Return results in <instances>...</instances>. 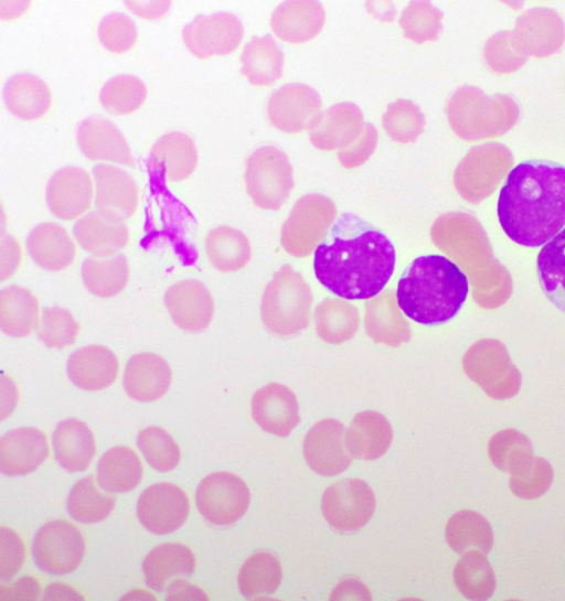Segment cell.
<instances>
[{
    "instance_id": "obj_34",
    "label": "cell",
    "mask_w": 565,
    "mask_h": 601,
    "mask_svg": "<svg viewBox=\"0 0 565 601\" xmlns=\"http://www.w3.org/2000/svg\"><path fill=\"white\" fill-rule=\"evenodd\" d=\"M40 307L28 289L11 286L0 292V328L13 337H24L39 325Z\"/></svg>"
},
{
    "instance_id": "obj_40",
    "label": "cell",
    "mask_w": 565,
    "mask_h": 601,
    "mask_svg": "<svg viewBox=\"0 0 565 601\" xmlns=\"http://www.w3.org/2000/svg\"><path fill=\"white\" fill-rule=\"evenodd\" d=\"M454 581L458 590L470 600H487L495 589L494 571L479 550H468L454 569Z\"/></svg>"
},
{
    "instance_id": "obj_44",
    "label": "cell",
    "mask_w": 565,
    "mask_h": 601,
    "mask_svg": "<svg viewBox=\"0 0 565 601\" xmlns=\"http://www.w3.org/2000/svg\"><path fill=\"white\" fill-rule=\"evenodd\" d=\"M147 97V87L137 76L118 75L107 81L99 93L105 110L115 115H129L138 110Z\"/></svg>"
},
{
    "instance_id": "obj_13",
    "label": "cell",
    "mask_w": 565,
    "mask_h": 601,
    "mask_svg": "<svg viewBox=\"0 0 565 601\" xmlns=\"http://www.w3.org/2000/svg\"><path fill=\"white\" fill-rule=\"evenodd\" d=\"M303 457L308 465L324 476L342 473L351 465L345 447L344 426L337 419L315 423L303 440Z\"/></svg>"
},
{
    "instance_id": "obj_8",
    "label": "cell",
    "mask_w": 565,
    "mask_h": 601,
    "mask_svg": "<svg viewBox=\"0 0 565 601\" xmlns=\"http://www.w3.org/2000/svg\"><path fill=\"white\" fill-rule=\"evenodd\" d=\"M250 494L246 483L231 472H214L198 485L196 507L214 525L234 524L246 513Z\"/></svg>"
},
{
    "instance_id": "obj_3",
    "label": "cell",
    "mask_w": 565,
    "mask_h": 601,
    "mask_svg": "<svg viewBox=\"0 0 565 601\" xmlns=\"http://www.w3.org/2000/svg\"><path fill=\"white\" fill-rule=\"evenodd\" d=\"M469 292L468 278L451 260L430 255L416 258L398 281L396 300L412 320L441 324L461 309Z\"/></svg>"
},
{
    "instance_id": "obj_54",
    "label": "cell",
    "mask_w": 565,
    "mask_h": 601,
    "mask_svg": "<svg viewBox=\"0 0 565 601\" xmlns=\"http://www.w3.org/2000/svg\"><path fill=\"white\" fill-rule=\"evenodd\" d=\"M330 599H363L371 600L369 588L355 578L342 580L333 590Z\"/></svg>"
},
{
    "instance_id": "obj_32",
    "label": "cell",
    "mask_w": 565,
    "mask_h": 601,
    "mask_svg": "<svg viewBox=\"0 0 565 601\" xmlns=\"http://www.w3.org/2000/svg\"><path fill=\"white\" fill-rule=\"evenodd\" d=\"M241 62V73L255 86H270L284 72V52L269 34L254 36L245 45Z\"/></svg>"
},
{
    "instance_id": "obj_51",
    "label": "cell",
    "mask_w": 565,
    "mask_h": 601,
    "mask_svg": "<svg viewBox=\"0 0 565 601\" xmlns=\"http://www.w3.org/2000/svg\"><path fill=\"white\" fill-rule=\"evenodd\" d=\"M0 578H12L22 567L25 558L24 545L20 536L12 529L0 527Z\"/></svg>"
},
{
    "instance_id": "obj_12",
    "label": "cell",
    "mask_w": 565,
    "mask_h": 601,
    "mask_svg": "<svg viewBox=\"0 0 565 601\" xmlns=\"http://www.w3.org/2000/svg\"><path fill=\"white\" fill-rule=\"evenodd\" d=\"M321 97L312 87L290 83L276 89L267 101L269 122L287 133L309 129L321 109Z\"/></svg>"
},
{
    "instance_id": "obj_49",
    "label": "cell",
    "mask_w": 565,
    "mask_h": 601,
    "mask_svg": "<svg viewBox=\"0 0 565 601\" xmlns=\"http://www.w3.org/2000/svg\"><path fill=\"white\" fill-rule=\"evenodd\" d=\"M97 33L104 47L118 54L132 49L138 37L135 22L121 12L105 15L99 22Z\"/></svg>"
},
{
    "instance_id": "obj_43",
    "label": "cell",
    "mask_w": 565,
    "mask_h": 601,
    "mask_svg": "<svg viewBox=\"0 0 565 601\" xmlns=\"http://www.w3.org/2000/svg\"><path fill=\"white\" fill-rule=\"evenodd\" d=\"M488 453L498 469L511 475L523 473L534 459L527 437L512 429L495 433L489 441Z\"/></svg>"
},
{
    "instance_id": "obj_14",
    "label": "cell",
    "mask_w": 565,
    "mask_h": 601,
    "mask_svg": "<svg viewBox=\"0 0 565 601\" xmlns=\"http://www.w3.org/2000/svg\"><path fill=\"white\" fill-rule=\"evenodd\" d=\"M164 304L173 322L191 333L204 331L213 319L212 296L196 279L182 280L169 287L164 293Z\"/></svg>"
},
{
    "instance_id": "obj_52",
    "label": "cell",
    "mask_w": 565,
    "mask_h": 601,
    "mask_svg": "<svg viewBox=\"0 0 565 601\" xmlns=\"http://www.w3.org/2000/svg\"><path fill=\"white\" fill-rule=\"evenodd\" d=\"M375 127L366 122L359 138L344 149L338 151V160L342 167L353 169L362 165L375 151L377 144Z\"/></svg>"
},
{
    "instance_id": "obj_50",
    "label": "cell",
    "mask_w": 565,
    "mask_h": 601,
    "mask_svg": "<svg viewBox=\"0 0 565 601\" xmlns=\"http://www.w3.org/2000/svg\"><path fill=\"white\" fill-rule=\"evenodd\" d=\"M553 481V469L543 458H534L531 465L521 474L511 475L509 480L512 493L524 500H533L543 495Z\"/></svg>"
},
{
    "instance_id": "obj_42",
    "label": "cell",
    "mask_w": 565,
    "mask_h": 601,
    "mask_svg": "<svg viewBox=\"0 0 565 601\" xmlns=\"http://www.w3.org/2000/svg\"><path fill=\"white\" fill-rule=\"evenodd\" d=\"M281 566L269 551H258L248 557L238 573V588L245 598L270 594L281 581Z\"/></svg>"
},
{
    "instance_id": "obj_5",
    "label": "cell",
    "mask_w": 565,
    "mask_h": 601,
    "mask_svg": "<svg viewBox=\"0 0 565 601\" xmlns=\"http://www.w3.org/2000/svg\"><path fill=\"white\" fill-rule=\"evenodd\" d=\"M294 170L288 157L274 146H263L249 155L246 190L260 208L277 211L287 201L294 185Z\"/></svg>"
},
{
    "instance_id": "obj_31",
    "label": "cell",
    "mask_w": 565,
    "mask_h": 601,
    "mask_svg": "<svg viewBox=\"0 0 565 601\" xmlns=\"http://www.w3.org/2000/svg\"><path fill=\"white\" fill-rule=\"evenodd\" d=\"M198 151L184 132L171 131L160 137L150 150V164L163 172L167 180L179 182L195 170Z\"/></svg>"
},
{
    "instance_id": "obj_28",
    "label": "cell",
    "mask_w": 565,
    "mask_h": 601,
    "mask_svg": "<svg viewBox=\"0 0 565 601\" xmlns=\"http://www.w3.org/2000/svg\"><path fill=\"white\" fill-rule=\"evenodd\" d=\"M32 260L50 271L68 268L75 259V244L68 233L54 223L35 226L26 238Z\"/></svg>"
},
{
    "instance_id": "obj_10",
    "label": "cell",
    "mask_w": 565,
    "mask_h": 601,
    "mask_svg": "<svg viewBox=\"0 0 565 601\" xmlns=\"http://www.w3.org/2000/svg\"><path fill=\"white\" fill-rule=\"evenodd\" d=\"M243 36V23L230 12L198 15L182 31L185 46L199 58L230 55L236 51Z\"/></svg>"
},
{
    "instance_id": "obj_22",
    "label": "cell",
    "mask_w": 565,
    "mask_h": 601,
    "mask_svg": "<svg viewBox=\"0 0 565 601\" xmlns=\"http://www.w3.org/2000/svg\"><path fill=\"white\" fill-rule=\"evenodd\" d=\"M171 382V368L164 358L153 353H139L128 361L122 385L132 399L150 403L161 398Z\"/></svg>"
},
{
    "instance_id": "obj_33",
    "label": "cell",
    "mask_w": 565,
    "mask_h": 601,
    "mask_svg": "<svg viewBox=\"0 0 565 601\" xmlns=\"http://www.w3.org/2000/svg\"><path fill=\"white\" fill-rule=\"evenodd\" d=\"M143 470L137 453L126 446L107 450L97 465V481L102 490L124 493L135 489L142 479Z\"/></svg>"
},
{
    "instance_id": "obj_39",
    "label": "cell",
    "mask_w": 565,
    "mask_h": 601,
    "mask_svg": "<svg viewBox=\"0 0 565 601\" xmlns=\"http://www.w3.org/2000/svg\"><path fill=\"white\" fill-rule=\"evenodd\" d=\"M359 323L356 308L339 299H324L315 312L317 333L321 340L330 344L351 340L359 329Z\"/></svg>"
},
{
    "instance_id": "obj_19",
    "label": "cell",
    "mask_w": 565,
    "mask_h": 601,
    "mask_svg": "<svg viewBox=\"0 0 565 601\" xmlns=\"http://www.w3.org/2000/svg\"><path fill=\"white\" fill-rule=\"evenodd\" d=\"M77 143L89 160H103L134 167L130 148L117 126L108 119L93 116L84 119L77 128Z\"/></svg>"
},
{
    "instance_id": "obj_18",
    "label": "cell",
    "mask_w": 565,
    "mask_h": 601,
    "mask_svg": "<svg viewBox=\"0 0 565 601\" xmlns=\"http://www.w3.org/2000/svg\"><path fill=\"white\" fill-rule=\"evenodd\" d=\"M49 457L46 436L35 427H20L0 439V471L10 476L35 471Z\"/></svg>"
},
{
    "instance_id": "obj_4",
    "label": "cell",
    "mask_w": 565,
    "mask_h": 601,
    "mask_svg": "<svg viewBox=\"0 0 565 601\" xmlns=\"http://www.w3.org/2000/svg\"><path fill=\"white\" fill-rule=\"evenodd\" d=\"M312 301L310 287L302 276L290 265H285L264 291L260 303L263 323L276 335H296L309 324Z\"/></svg>"
},
{
    "instance_id": "obj_9",
    "label": "cell",
    "mask_w": 565,
    "mask_h": 601,
    "mask_svg": "<svg viewBox=\"0 0 565 601\" xmlns=\"http://www.w3.org/2000/svg\"><path fill=\"white\" fill-rule=\"evenodd\" d=\"M326 520L341 533L362 528L375 509V497L369 484L360 479H344L328 486L321 500Z\"/></svg>"
},
{
    "instance_id": "obj_11",
    "label": "cell",
    "mask_w": 565,
    "mask_h": 601,
    "mask_svg": "<svg viewBox=\"0 0 565 601\" xmlns=\"http://www.w3.org/2000/svg\"><path fill=\"white\" fill-rule=\"evenodd\" d=\"M190 504L186 493L175 484L154 483L138 498L137 514L141 525L157 535L179 529L186 520Z\"/></svg>"
},
{
    "instance_id": "obj_27",
    "label": "cell",
    "mask_w": 565,
    "mask_h": 601,
    "mask_svg": "<svg viewBox=\"0 0 565 601\" xmlns=\"http://www.w3.org/2000/svg\"><path fill=\"white\" fill-rule=\"evenodd\" d=\"M365 309V331L374 342L396 347L409 341L411 328L398 309L394 291L381 292Z\"/></svg>"
},
{
    "instance_id": "obj_47",
    "label": "cell",
    "mask_w": 565,
    "mask_h": 601,
    "mask_svg": "<svg viewBox=\"0 0 565 601\" xmlns=\"http://www.w3.org/2000/svg\"><path fill=\"white\" fill-rule=\"evenodd\" d=\"M138 447L147 462L159 472L173 470L180 461V449L161 427L149 426L138 434Z\"/></svg>"
},
{
    "instance_id": "obj_7",
    "label": "cell",
    "mask_w": 565,
    "mask_h": 601,
    "mask_svg": "<svg viewBox=\"0 0 565 601\" xmlns=\"http://www.w3.org/2000/svg\"><path fill=\"white\" fill-rule=\"evenodd\" d=\"M86 551L85 538L74 524L56 519L35 534L32 554L38 567L47 573L64 576L81 565Z\"/></svg>"
},
{
    "instance_id": "obj_24",
    "label": "cell",
    "mask_w": 565,
    "mask_h": 601,
    "mask_svg": "<svg viewBox=\"0 0 565 601\" xmlns=\"http://www.w3.org/2000/svg\"><path fill=\"white\" fill-rule=\"evenodd\" d=\"M326 13L319 1H285L271 13L274 33L289 43H305L319 34Z\"/></svg>"
},
{
    "instance_id": "obj_55",
    "label": "cell",
    "mask_w": 565,
    "mask_h": 601,
    "mask_svg": "<svg viewBox=\"0 0 565 601\" xmlns=\"http://www.w3.org/2000/svg\"><path fill=\"white\" fill-rule=\"evenodd\" d=\"M167 599H207V597L199 587L190 584L184 579H177L168 586Z\"/></svg>"
},
{
    "instance_id": "obj_38",
    "label": "cell",
    "mask_w": 565,
    "mask_h": 601,
    "mask_svg": "<svg viewBox=\"0 0 565 601\" xmlns=\"http://www.w3.org/2000/svg\"><path fill=\"white\" fill-rule=\"evenodd\" d=\"M81 272L86 289L99 298L119 294L127 286L130 273L128 260L122 254L106 259L88 258Z\"/></svg>"
},
{
    "instance_id": "obj_35",
    "label": "cell",
    "mask_w": 565,
    "mask_h": 601,
    "mask_svg": "<svg viewBox=\"0 0 565 601\" xmlns=\"http://www.w3.org/2000/svg\"><path fill=\"white\" fill-rule=\"evenodd\" d=\"M205 250L212 266L221 272L237 271L250 259L247 237L241 230L226 225L207 233Z\"/></svg>"
},
{
    "instance_id": "obj_26",
    "label": "cell",
    "mask_w": 565,
    "mask_h": 601,
    "mask_svg": "<svg viewBox=\"0 0 565 601\" xmlns=\"http://www.w3.org/2000/svg\"><path fill=\"white\" fill-rule=\"evenodd\" d=\"M58 464L68 472L88 469L95 452V438L88 426L75 418L62 420L52 436Z\"/></svg>"
},
{
    "instance_id": "obj_21",
    "label": "cell",
    "mask_w": 565,
    "mask_h": 601,
    "mask_svg": "<svg viewBox=\"0 0 565 601\" xmlns=\"http://www.w3.org/2000/svg\"><path fill=\"white\" fill-rule=\"evenodd\" d=\"M73 235L85 251L97 257L114 255L129 240V230L124 221L100 211L79 218L74 225Z\"/></svg>"
},
{
    "instance_id": "obj_25",
    "label": "cell",
    "mask_w": 565,
    "mask_h": 601,
    "mask_svg": "<svg viewBox=\"0 0 565 601\" xmlns=\"http://www.w3.org/2000/svg\"><path fill=\"white\" fill-rule=\"evenodd\" d=\"M393 429L380 412L365 410L353 418L345 433V447L352 458L375 460L391 447Z\"/></svg>"
},
{
    "instance_id": "obj_15",
    "label": "cell",
    "mask_w": 565,
    "mask_h": 601,
    "mask_svg": "<svg viewBox=\"0 0 565 601\" xmlns=\"http://www.w3.org/2000/svg\"><path fill=\"white\" fill-rule=\"evenodd\" d=\"M94 196L89 174L77 167H66L55 172L46 186V203L58 218L72 221L92 206Z\"/></svg>"
},
{
    "instance_id": "obj_36",
    "label": "cell",
    "mask_w": 565,
    "mask_h": 601,
    "mask_svg": "<svg viewBox=\"0 0 565 601\" xmlns=\"http://www.w3.org/2000/svg\"><path fill=\"white\" fill-rule=\"evenodd\" d=\"M536 271L545 297L565 313V228L541 248Z\"/></svg>"
},
{
    "instance_id": "obj_2",
    "label": "cell",
    "mask_w": 565,
    "mask_h": 601,
    "mask_svg": "<svg viewBox=\"0 0 565 601\" xmlns=\"http://www.w3.org/2000/svg\"><path fill=\"white\" fill-rule=\"evenodd\" d=\"M497 213L512 242L544 246L565 228V165L545 160L515 165L501 187Z\"/></svg>"
},
{
    "instance_id": "obj_37",
    "label": "cell",
    "mask_w": 565,
    "mask_h": 601,
    "mask_svg": "<svg viewBox=\"0 0 565 601\" xmlns=\"http://www.w3.org/2000/svg\"><path fill=\"white\" fill-rule=\"evenodd\" d=\"M445 536L449 547L458 554L472 549L487 554L493 545L489 522L470 509L459 511L448 519Z\"/></svg>"
},
{
    "instance_id": "obj_17",
    "label": "cell",
    "mask_w": 565,
    "mask_h": 601,
    "mask_svg": "<svg viewBox=\"0 0 565 601\" xmlns=\"http://www.w3.org/2000/svg\"><path fill=\"white\" fill-rule=\"evenodd\" d=\"M252 414L263 430L279 437H287L300 419L296 395L278 383H269L255 391Z\"/></svg>"
},
{
    "instance_id": "obj_41",
    "label": "cell",
    "mask_w": 565,
    "mask_h": 601,
    "mask_svg": "<svg viewBox=\"0 0 565 601\" xmlns=\"http://www.w3.org/2000/svg\"><path fill=\"white\" fill-rule=\"evenodd\" d=\"M115 506L116 497L102 492L92 474L77 481L67 497L68 514L83 524L104 520Z\"/></svg>"
},
{
    "instance_id": "obj_1",
    "label": "cell",
    "mask_w": 565,
    "mask_h": 601,
    "mask_svg": "<svg viewBox=\"0 0 565 601\" xmlns=\"http://www.w3.org/2000/svg\"><path fill=\"white\" fill-rule=\"evenodd\" d=\"M394 266L395 250L390 239L350 213L339 218L313 256L320 283L348 300L379 294Z\"/></svg>"
},
{
    "instance_id": "obj_48",
    "label": "cell",
    "mask_w": 565,
    "mask_h": 601,
    "mask_svg": "<svg viewBox=\"0 0 565 601\" xmlns=\"http://www.w3.org/2000/svg\"><path fill=\"white\" fill-rule=\"evenodd\" d=\"M79 324L73 314L60 307L44 308L38 325V335L47 347L62 348L73 344Z\"/></svg>"
},
{
    "instance_id": "obj_53",
    "label": "cell",
    "mask_w": 565,
    "mask_h": 601,
    "mask_svg": "<svg viewBox=\"0 0 565 601\" xmlns=\"http://www.w3.org/2000/svg\"><path fill=\"white\" fill-rule=\"evenodd\" d=\"M41 588L36 578L26 576L18 579L8 587V591L1 590L2 599H39Z\"/></svg>"
},
{
    "instance_id": "obj_56",
    "label": "cell",
    "mask_w": 565,
    "mask_h": 601,
    "mask_svg": "<svg viewBox=\"0 0 565 601\" xmlns=\"http://www.w3.org/2000/svg\"><path fill=\"white\" fill-rule=\"evenodd\" d=\"M127 7L130 8L136 14L147 19L148 12L151 11L152 18H160L163 15L169 7L170 2H126Z\"/></svg>"
},
{
    "instance_id": "obj_30",
    "label": "cell",
    "mask_w": 565,
    "mask_h": 601,
    "mask_svg": "<svg viewBox=\"0 0 565 601\" xmlns=\"http://www.w3.org/2000/svg\"><path fill=\"white\" fill-rule=\"evenodd\" d=\"M3 98L9 111L22 120L42 118L52 105V94L46 83L30 73L10 77L4 84Z\"/></svg>"
},
{
    "instance_id": "obj_45",
    "label": "cell",
    "mask_w": 565,
    "mask_h": 601,
    "mask_svg": "<svg viewBox=\"0 0 565 601\" xmlns=\"http://www.w3.org/2000/svg\"><path fill=\"white\" fill-rule=\"evenodd\" d=\"M382 122L392 140L399 143H411L423 132L425 116L413 101L397 99L387 106Z\"/></svg>"
},
{
    "instance_id": "obj_29",
    "label": "cell",
    "mask_w": 565,
    "mask_h": 601,
    "mask_svg": "<svg viewBox=\"0 0 565 601\" xmlns=\"http://www.w3.org/2000/svg\"><path fill=\"white\" fill-rule=\"evenodd\" d=\"M195 556L185 545L164 543L154 547L143 559L146 583L156 591L168 587L178 576L190 577L195 569Z\"/></svg>"
},
{
    "instance_id": "obj_23",
    "label": "cell",
    "mask_w": 565,
    "mask_h": 601,
    "mask_svg": "<svg viewBox=\"0 0 565 601\" xmlns=\"http://www.w3.org/2000/svg\"><path fill=\"white\" fill-rule=\"evenodd\" d=\"M71 382L88 391L109 387L117 378L119 364L111 350L103 345H88L71 354L67 365Z\"/></svg>"
},
{
    "instance_id": "obj_16",
    "label": "cell",
    "mask_w": 565,
    "mask_h": 601,
    "mask_svg": "<svg viewBox=\"0 0 565 601\" xmlns=\"http://www.w3.org/2000/svg\"><path fill=\"white\" fill-rule=\"evenodd\" d=\"M363 127L361 109L353 103H339L319 112L309 128V137L319 150H341L359 138Z\"/></svg>"
},
{
    "instance_id": "obj_46",
    "label": "cell",
    "mask_w": 565,
    "mask_h": 601,
    "mask_svg": "<svg viewBox=\"0 0 565 601\" xmlns=\"http://www.w3.org/2000/svg\"><path fill=\"white\" fill-rule=\"evenodd\" d=\"M443 13L429 1H411L403 10L399 26L406 39L420 44L438 39Z\"/></svg>"
},
{
    "instance_id": "obj_6",
    "label": "cell",
    "mask_w": 565,
    "mask_h": 601,
    "mask_svg": "<svg viewBox=\"0 0 565 601\" xmlns=\"http://www.w3.org/2000/svg\"><path fill=\"white\" fill-rule=\"evenodd\" d=\"M333 201L322 194H307L294 205L281 228V245L295 257H306L317 248L335 219Z\"/></svg>"
},
{
    "instance_id": "obj_20",
    "label": "cell",
    "mask_w": 565,
    "mask_h": 601,
    "mask_svg": "<svg viewBox=\"0 0 565 601\" xmlns=\"http://www.w3.org/2000/svg\"><path fill=\"white\" fill-rule=\"evenodd\" d=\"M95 181V206L98 211L121 219L132 216L138 206V189L132 178L124 170L109 164H97L93 169Z\"/></svg>"
}]
</instances>
